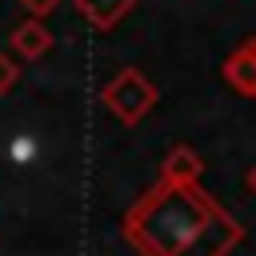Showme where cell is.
Returning <instances> with one entry per match:
<instances>
[{
	"label": "cell",
	"instance_id": "obj_1",
	"mask_svg": "<svg viewBox=\"0 0 256 256\" xmlns=\"http://www.w3.org/2000/svg\"><path fill=\"white\" fill-rule=\"evenodd\" d=\"M124 236L140 256H228L244 228L200 184L160 180L124 216Z\"/></svg>",
	"mask_w": 256,
	"mask_h": 256
},
{
	"label": "cell",
	"instance_id": "obj_2",
	"mask_svg": "<svg viewBox=\"0 0 256 256\" xmlns=\"http://www.w3.org/2000/svg\"><path fill=\"white\" fill-rule=\"evenodd\" d=\"M100 100H104V108H108L120 124H140V120L152 112V104H156V88H152V80H144V72L124 68V72H116V76L104 84Z\"/></svg>",
	"mask_w": 256,
	"mask_h": 256
},
{
	"label": "cell",
	"instance_id": "obj_3",
	"mask_svg": "<svg viewBox=\"0 0 256 256\" xmlns=\"http://www.w3.org/2000/svg\"><path fill=\"white\" fill-rule=\"evenodd\" d=\"M224 80L240 96H256V36H248L228 60H224Z\"/></svg>",
	"mask_w": 256,
	"mask_h": 256
},
{
	"label": "cell",
	"instance_id": "obj_4",
	"mask_svg": "<svg viewBox=\"0 0 256 256\" xmlns=\"http://www.w3.org/2000/svg\"><path fill=\"white\" fill-rule=\"evenodd\" d=\"M200 172H204V164L188 144H176L160 164V180H168V184H196Z\"/></svg>",
	"mask_w": 256,
	"mask_h": 256
},
{
	"label": "cell",
	"instance_id": "obj_5",
	"mask_svg": "<svg viewBox=\"0 0 256 256\" xmlns=\"http://www.w3.org/2000/svg\"><path fill=\"white\" fill-rule=\"evenodd\" d=\"M132 4H136V0H76L80 16H84L92 28H100V32L116 28V24L132 12Z\"/></svg>",
	"mask_w": 256,
	"mask_h": 256
},
{
	"label": "cell",
	"instance_id": "obj_6",
	"mask_svg": "<svg viewBox=\"0 0 256 256\" xmlns=\"http://www.w3.org/2000/svg\"><path fill=\"white\" fill-rule=\"evenodd\" d=\"M12 44H16V52L24 56V60H40L48 48H52V32L32 16L28 24H16V32H12Z\"/></svg>",
	"mask_w": 256,
	"mask_h": 256
},
{
	"label": "cell",
	"instance_id": "obj_7",
	"mask_svg": "<svg viewBox=\"0 0 256 256\" xmlns=\"http://www.w3.org/2000/svg\"><path fill=\"white\" fill-rule=\"evenodd\" d=\"M16 80H20V68H16V60L0 52V96H4V92H8Z\"/></svg>",
	"mask_w": 256,
	"mask_h": 256
},
{
	"label": "cell",
	"instance_id": "obj_8",
	"mask_svg": "<svg viewBox=\"0 0 256 256\" xmlns=\"http://www.w3.org/2000/svg\"><path fill=\"white\" fill-rule=\"evenodd\" d=\"M20 4H24V8H28V12L36 16V20H44V16H48V12H52V8L60 4V0H20Z\"/></svg>",
	"mask_w": 256,
	"mask_h": 256
},
{
	"label": "cell",
	"instance_id": "obj_9",
	"mask_svg": "<svg viewBox=\"0 0 256 256\" xmlns=\"http://www.w3.org/2000/svg\"><path fill=\"white\" fill-rule=\"evenodd\" d=\"M28 152H32V144H28V140H20V144H12V156H28Z\"/></svg>",
	"mask_w": 256,
	"mask_h": 256
},
{
	"label": "cell",
	"instance_id": "obj_10",
	"mask_svg": "<svg viewBox=\"0 0 256 256\" xmlns=\"http://www.w3.org/2000/svg\"><path fill=\"white\" fill-rule=\"evenodd\" d=\"M248 188H252V196H256V164H252V172H248Z\"/></svg>",
	"mask_w": 256,
	"mask_h": 256
}]
</instances>
